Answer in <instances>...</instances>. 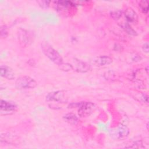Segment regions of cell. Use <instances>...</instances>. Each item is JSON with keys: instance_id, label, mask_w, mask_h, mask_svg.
<instances>
[{"instance_id": "1", "label": "cell", "mask_w": 149, "mask_h": 149, "mask_svg": "<svg viewBox=\"0 0 149 149\" xmlns=\"http://www.w3.org/2000/svg\"><path fill=\"white\" fill-rule=\"evenodd\" d=\"M41 48L43 54L54 63L60 66L63 63V59L61 55L48 42L44 41L42 42L41 44Z\"/></svg>"}, {"instance_id": "2", "label": "cell", "mask_w": 149, "mask_h": 149, "mask_svg": "<svg viewBox=\"0 0 149 149\" xmlns=\"http://www.w3.org/2000/svg\"><path fill=\"white\" fill-rule=\"evenodd\" d=\"M74 105L72 107H77L78 108V114L80 117H87L91 115L95 111V105L91 102H80Z\"/></svg>"}, {"instance_id": "3", "label": "cell", "mask_w": 149, "mask_h": 149, "mask_svg": "<svg viewBox=\"0 0 149 149\" xmlns=\"http://www.w3.org/2000/svg\"><path fill=\"white\" fill-rule=\"evenodd\" d=\"M37 85L36 81L27 76L18 77L15 81V87L19 90H26L35 88Z\"/></svg>"}, {"instance_id": "4", "label": "cell", "mask_w": 149, "mask_h": 149, "mask_svg": "<svg viewBox=\"0 0 149 149\" xmlns=\"http://www.w3.org/2000/svg\"><path fill=\"white\" fill-rule=\"evenodd\" d=\"M65 94L62 91H53L48 93L46 96V101L48 102L52 103V105L51 106V107L54 106L56 103L58 104L65 102Z\"/></svg>"}, {"instance_id": "5", "label": "cell", "mask_w": 149, "mask_h": 149, "mask_svg": "<svg viewBox=\"0 0 149 149\" xmlns=\"http://www.w3.org/2000/svg\"><path fill=\"white\" fill-rule=\"evenodd\" d=\"M71 66L72 67V69H74L75 71L80 73L87 72L90 69L89 64L76 58L73 59Z\"/></svg>"}, {"instance_id": "6", "label": "cell", "mask_w": 149, "mask_h": 149, "mask_svg": "<svg viewBox=\"0 0 149 149\" xmlns=\"http://www.w3.org/2000/svg\"><path fill=\"white\" fill-rule=\"evenodd\" d=\"M129 133V129L125 125H120L115 130H112V135L115 139H123L127 137Z\"/></svg>"}, {"instance_id": "7", "label": "cell", "mask_w": 149, "mask_h": 149, "mask_svg": "<svg viewBox=\"0 0 149 149\" xmlns=\"http://www.w3.org/2000/svg\"><path fill=\"white\" fill-rule=\"evenodd\" d=\"M33 36L29 31L20 29L18 31V39L20 42L25 45H29L33 41Z\"/></svg>"}, {"instance_id": "8", "label": "cell", "mask_w": 149, "mask_h": 149, "mask_svg": "<svg viewBox=\"0 0 149 149\" xmlns=\"http://www.w3.org/2000/svg\"><path fill=\"white\" fill-rule=\"evenodd\" d=\"M126 20L128 23L136 24L138 22V16L136 12L132 8H127L123 13Z\"/></svg>"}, {"instance_id": "9", "label": "cell", "mask_w": 149, "mask_h": 149, "mask_svg": "<svg viewBox=\"0 0 149 149\" xmlns=\"http://www.w3.org/2000/svg\"><path fill=\"white\" fill-rule=\"evenodd\" d=\"M0 109L1 112H4L5 113L12 112L16 110L17 105L12 102L1 100Z\"/></svg>"}, {"instance_id": "10", "label": "cell", "mask_w": 149, "mask_h": 149, "mask_svg": "<svg viewBox=\"0 0 149 149\" xmlns=\"http://www.w3.org/2000/svg\"><path fill=\"white\" fill-rule=\"evenodd\" d=\"M112 62V59L107 55L99 56L93 59V63L97 66H102L111 64Z\"/></svg>"}, {"instance_id": "11", "label": "cell", "mask_w": 149, "mask_h": 149, "mask_svg": "<svg viewBox=\"0 0 149 149\" xmlns=\"http://www.w3.org/2000/svg\"><path fill=\"white\" fill-rule=\"evenodd\" d=\"M1 76L8 80H13L15 78V73L10 67L5 65H1Z\"/></svg>"}, {"instance_id": "12", "label": "cell", "mask_w": 149, "mask_h": 149, "mask_svg": "<svg viewBox=\"0 0 149 149\" xmlns=\"http://www.w3.org/2000/svg\"><path fill=\"white\" fill-rule=\"evenodd\" d=\"M64 120L70 125H76L79 122V119L76 115L72 113H68L63 116Z\"/></svg>"}, {"instance_id": "13", "label": "cell", "mask_w": 149, "mask_h": 149, "mask_svg": "<svg viewBox=\"0 0 149 149\" xmlns=\"http://www.w3.org/2000/svg\"><path fill=\"white\" fill-rule=\"evenodd\" d=\"M120 26L127 34L132 35V36H136L137 35L136 31L131 27L130 24L128 23L127 22L123 23Z\"/></svg>"}, {"instance_id": "14", "label": "cell", "mask_w": 149, "mask_h": 149, "mask_svg": "<svg viewBox=\"0 0 149 149\" xmlns=\"http://www.w3.org/2000/svg\"><path fill=\"white\" fill-rule=\"evenodd\" d=\"M140 10L143 13H147L148 11V2L147 1H141L139 4Z\"/></svg>"}, {"instance_id": "15", "label": "cell", "mask_w": 149, "mask_h": 149, "mask_svg": "<svg viewBox=\"0 0 149 149\" xmlns=\"http://www.w3.org/2000/svg\"><path fill=\"white\" fill-rule=\"evenodd\" d=\"M1 37L2 38H6L8 35V29L6 25H2L0 28Z\"/></svg>"}, {"instance_id": "16", "label": "cell", "mask_w": 149, "mask_h": 149, "mask_svg": "<svg viewBox=\"0 0 149 149\" xmlns=\"http://www.w3.org/2000/svg\"><path fill=\"white\" fill-rule=\"evenodd\" d=\"M122 14H123V12L121 10H118L112 12L111 13V16L113 19L118 20L122 16Z\"/></svg>"}, {"instance_id": "17", "label": "cell", "mask_w": 149, "mask_h": 149, "mask_svg": "<svg viewBox=\"0 0 149 149\" xmlns=\"http://www.w3.org/2000/svg\"><path fill=\"white\" fill-rule=\"evenodd\" d=\"M50 2H51L50 1H37V3L39 4V5L42 8H44V9H46L49 6Z\"/></svg>"}, {"instance_id": "18", "label": "cell", "mask_w": 149, "mask_h": 149, "mask_svg": "<svg viewBox=\"0 0 149 149\" xmlns=\"http://www.w3.org/2000/svg\"><path fill=\"white\" fill-rule=\"evenodd\" d=\"M143 50L146 53L148 52V43H145L143 45Z\"/></svg>"}]
</instances>
